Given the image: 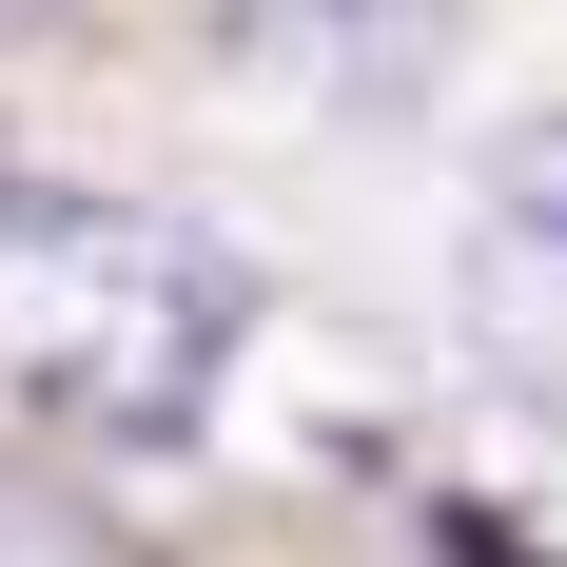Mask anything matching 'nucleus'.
I'll return each instance as SVG.
<instances>
[{
	"instance_id": "f257e3e1",
	"label": "nucleus",
	"mask_w": 567,
	"mask_h": 567,
	"mask_svg": "<svg viewBox=\"0 0 567 567\" xmlns=\"http://www.w3.org/2000/svg\"><path fill=\"white\" fill-rule=\"evenodd\" d=\"M255 352V255L99 176H0V392L79 451H176Z\"/></svg>"
},
{
	"instance_id": "f03ea898",
	"label": "nucleus",
	"mask_w": 567,
	"mask_h": 567,
	"mask_svg": "<svg viewBox=\"0 0 567 567\" xmlns=\"http://www.w3.org/2000/svg\"><path fill=\"white\" fill-rule=\"evenodd\" d=\"M235 40H255V59H293L313 99H411V79L451 59V0H255Z\"/></svg>"
},
{
	"instance_id": "7ed1b4c3",
	"label": "nucleus",
	"mask_w": 567,
	"mask_h": 567,
	"mask_svg": "<svg viewBox=\"0 0 567 567\" xmlns=\"http://www.w3.org/2000/svg\"><path fill=\"white\" fill-rule=\"evenodd\" d=\"M489 216L567 255V117H509V137H489Z\"/></svg>"
},
{
	"instance_id": "20e7f679",
	"label": "nucleus",
	"mask_w": 567,
	"mask_h": 567,
	"mask_svg": "<svg viewBox=\"0 0 567 567\" xmlns=\"http://www.w3.org/2000/svg\"><path fill=\"white\" fill-rule=\"evenodd\" d=\"M431 548H451V567H548V548H509L489 509H431Z\"/></svg>"
}]
</instances>
